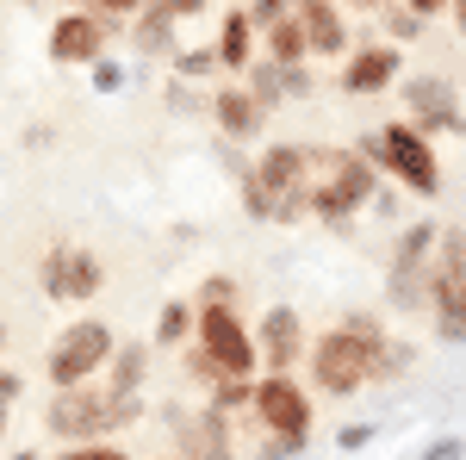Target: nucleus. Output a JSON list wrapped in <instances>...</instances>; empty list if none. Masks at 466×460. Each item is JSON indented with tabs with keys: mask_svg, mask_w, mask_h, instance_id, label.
Returning a JSON list of instances; mask_svg holds the SVG:
<instances>
[{
	"mask_svg": "<svg viewBox=\"0 0 466 460\" xmlns=\"http://www.w3.org/2000/svg\"><path fill=\"white\" fill-rule=\"evenodd\" d=\"M144 404H137V392H112V398H94V392L81 386H63V398L50 404V429L63 435V442H87V435H106V429L131 424Z\"/></svg>",
	"mask_w": 466,
	"mask_h": 460,
	"instance_id": "f257e3e1",
	"label": "nucleus"
},
{
	"mask_svg": "<svg viewBox=\"0 0 466 460\" xmlns=\"http://www.w3.org/2000/svg\"><path fill=\"white\" fill-rule=\"evenodd\" d=\"M199 336H206V349L193 354V373H206V380H249L255 349H249V336H243V323L230 318L224 305L199 312Z\"/></svg>",
	"mask_w": 466,
	"mask_h": 460,
	"instance_id": "f03ea898",
	"label": "nucleus"
},
{
	"mask_svg": "<svg viewBox=\"0 0 466 460\" xmlns=\"http://www.w3.org/2000/svg\"><path fill=\"white\" fill-rule=\"evenodd\" d=\"M373 349H380V336H355V330H329L318 342V361H311V373H318L323 392H360L367 386V367H373Z\"/></svg>",
	"mask_w": 466,
	"mask_h": 460,
	"instance_id": "7ed1b4c3",
	"label": "nucleus"
},
{
	"mask_svg": "<svg viewBox=\"0 0 466 460\" xmlns=\"http://www.w3.org/2000/svg\"><path fill=\"white\" fill-rule=\"evenodd\" d=\"M367 156H373V169L386 162L392 175H404L417 193H435L441 187V169H435V149L423 131H410V125H386L380 138H367Z\"/></svg>",
	"mask_w": 466,
	"mask_h": 460,
	"instance_id": "20e7f679",
	"label": "nucleus"
},
{
	"mask_svg": "<svg viewBox=\"0 0 466 460\" xmlns=\"http://www.w3.org/2000/svg\"><path fill=\"white\" fill-rule=\"evenodd\" d=\"M255 187L268 193V212L292 224V218L305 212V149H292V143H274L261 162H255Z\"/></svg>",
	"mask_w": 466,
	"mask_h": 460,
	"instance_id": "39448f33",
	"label": "nucleus"
},
{
	"mask_svg": "<svg viewBox=\"0 0 466 460\" xmlns=\"http://www.w3.org/2000/svg\"><path fill=\"white\" fill-rule=\"evenodd\" d=\"M106 354H112L106 323H75L69 336L50 349V380H56V386H81L94 367H106Z\"/></svg>",
	"mask_w": 466,
	"mask_h": 460,
	"instance_id": "423d86ee",
	"label": "nucleus"
},
{
	"mask_svg": "<svg viewBox=\"0 0 466 460\" xmlns=\"http://www.w3.org/2000/svg\"><path fill=\"white\" fill-rule=\"evenodd\" d=\"M168 417V429H175L180 455L187 460H230V429H224V411H187V404H168L162 411Z\"/></svg>",
	"mask_w": 466,
	"mask_h": 460,
	"instance_id": "0eeeda50",
	"label": "nucleus"
},
{
	"mask_svg": "<svg viewBox=\"0 0 466 460\" xmlns=\"http://www.w3.org/2000/svg\"><path fill=\"white\" fill-rule=\"evenodd\" d=\"M44 286H50V299H94L100 292V261L87 255V249H50V261H44Z\"/></svg>",
	"mask_w": 466,
	"mask_h": 460,
	"instance_id": "6e6552de",
	"label": "nucleus"
},
{
	"mask_svg": "<svg viewBox=\"0 0 466 460\" xmlns=\"http://www.w3.org/2000/svg\"><path fill=\"white\" fill-rule=\"evenodd\" d=\"M255 411H261V424L274 429V435H305V424H311L305 392L292 386L287 373H274L268 386H255Z\"/></svg>",
	"mask_w": 466,
	"mask_h": 460,
	"instance_id": "1a4fd4ad",
	"label": "nucleus"
},
{
	"mask_svg": "<svg viewBox=\"0 0 466 460\" xmlns=\"http://www.w3.org/2000/svg\"><path fill=\"white\" fill-rule=\"evenodd\" d=\"M410 112H417L410 131H466L461 107H454V87L441 75H417L410 81Z\"/></svg>",
	"mask_w": 466,
	"mask_h": 460,
	"instance_id": "9d476101",
	"label": "nucleus"
},
{
	"mask_svg": "<svg viewBox=\"0 0 466 460\" xmlns=\"http://www.w3.org/2000/svg\"><path fill=\"white\" fill-rule=\"evenodd\" d=\"M305 162H323L329 169V193L349 199V206H367L373 199V162L355 156V149H323V156H305Z\"/></svg>",
	"mask_w": 466,
	"mask_h": 460,
	"instance_id": "9b49d317",
	"label": "nucleus"
},
{
	"mask_svg": "<svg viewBox=\"0 0 466 460\" xmlns=\"http://www.w3.org/2000/svg\"><path fill=\"white\" fill-rule=\"evenodd\" d=\"M100 37H106V26L94 13H63L56 32H50V56L56 63H94L100 56Z\"/></svg>",
	"mask_w": 466,
	"mask_h": 460,
	"instance_id": "f8f14e48",
	"label": "nucleus"
},
{
	"mask_svg": "<svg viewBox=\"0 0 466 460\" xmlns=\"http://www.w3.org/2000/svg\"><path fill=\"white\" fill-rule=\"evenodd\" d=\"M261 354H268V367H274V373H287L292 361H299V312L274 305V312L261 318Z\"/></svg>",
	"mask_w": 466,
	"mask_h": 460,
	"instance_id": "ddd939ff",
	"label": "nucleus"
},
{
	"mask_svg": "<svg viewBox=\"0 0 466 460\" xmlns=\"http://www.w3.org/2000/svg\"><path fill=\"white\" fill-rule=\"evenodd\" d=\"M299 32H305V44H311V50H323V56H336V50L349 44L342 19L329 13V0H305V6H299Z\"/></svg>",
	"mask_w": 466,
	"mask_h": 460,
	"instance_id": "4468645a",
	"label": "nucleus"
},
{
	"mask_svg": "<svg viewBox=\"0 0 466 460\" xmlns=\"http://www.w3.org/2000/svg\"><path fill=\"white\" fill-rule=\"evenodd\" d=\"M392 75H398V50H386V44H380V50H360L355 63H349L342 87H349V94H380Z\"/></svg>",
	"mask_w": 466,
	"mask_h": 460,
	"instance_id": "2eb2a0df",
	"label": "nucleus"
},
{
	"mask_svg": "<svg viewBox=\"0 0 466 460\" xmlns=\"http://www.w3.org/2000/svg\"><path fill=\"white\" fill-rule=\"evenodd\" d=\"M461 281H466V230H441V255H435V268H430V292L461 286Z\"/></svg>",
	"mask_w": 466,
	"mask_h": 460,
	"instance_id": "dca6fc26",
	"label": "nucleus"
},
{
	"mask_svg": "<svg viewBox=\"0 0 466 460\" xmlns=\"http://www.w3.org/2000/svg\"><path fill=\"white\" fill-rule=\"evenodd\" d=\"M218 125H224V138H255V125H261V107H255L249 94H230V87H224V94H218Z\"/></svg>",
	"mask_w": 466,
	"mask_h": 460,
	"instance_id": "f3484780",
	"label": "nucleus"
},
{
	"mask_svg": "<svg viewBox=\"0 0 466 460\" xmlns=\"http://www.w3.org/2000/svg\"><path fill=\"white\" fill-rule=\"evenodd\" d=\"M212 56L224 69H243V63H249V13H230V19H224V37H218Z\"/></svg>",
	"mask_w": 466,
	"mask_h": 460,
	"instance_id": "a211bd4d",
	"label": "nucleus"
},
{
	"mask_svg": "<svg viewBox=\"0 0 466 460\" xmlns=\"http://www.w3.org/2000/svg\"><path fill=\"white\" fill-rule=\"evenodd\" d=\"M435 312H441V336H448V342H466V281L461 286H441V292H435Z\"/></svg>",
	"mask_w": 466,
	"mask_h": 460,
	"instance_id": "6ab92c4d",
	"label": "nucleus"
},
{
	"mask_svg": "<svg viewBox=\"0 0 466 460\" xmlns=\"http://www.w3.org/2000/svg\"><path fill=\"white\" fill-rule=\"evenodd\" d=\"M268 44H274V69H292V63L305 56V32H299V19H274V26H268Z\"/></svg>",
	"mask_w": 466,
	"mask_h": 460,
	"instance_id": "aec40b11",
	"label": "nucleus"
},
{
	"mask_svg": "<svg viewBox=\"0 0 466 460\" xmlns=\"http://www.w3.org/2000/svg\"><path fill=\"white\" fill-rule=\"evenodd\" d=\"M106 361H112V392H137V386H144V373H149V354L137 349V342H131L125 354H106Z\"/></svg>",
	"mask_w": 466,
	"mask_h": 460,
	"instance_id": "412c9836",
	"label": "nucleus"
},
{
	"mask_svg": "<svg viewBox=\"0 0 466 460\" xmlns=\"http://www.w3.org/2000/svg\"><path fill=\"white\" fill-rule=\"evenodd\" d=\"M423 286H430L423 261H392V299L398 305H423Z\"/></svg>",
	"mask_w": 466,
	"mask_h": 460,
	"instance_id": "4be33fe9",
	"label": "nucleus"
},
{
	"mask_svg": "<svg viewBox=\"0 0 466 460\" xmlns=\"http://www.w3.org/2000/svg\"><path fill=\"white\" fill-rule=\"evenodd\" d=\"M187 323H193V305L168 299V305H162V318H156V336H162V342H180V336H187Z\"/></svg>",
	"mask_w": 466,
	"mask_h": 460,
	"instance_id": "5701e85b",
	"label": "nucleus"
},
{
	"mask_svg": "<svg viewBox=\"0 0 466 460\" xmlns=\"http://www.w3.org/2000/svg\"><path fill=\"white\" fill-rule=\"evenodd\" d=\"M168 26H175V19H168L162 6H149L144 19H137V44H144V50H162V44H168Z\"/></svg>",
	"mask_w": 466,
	"mask_h": 460,
	"instance_id": "b1692460",
	"label": "nucleus"
},
{
	"mask_svg": "<svg viewBox=\"0 0 466 460\" xmlns=\"http://www.w3.org/2000/svg\"><path fill=\"white\" fill-rule=\"evenodd\" d=\"M305 206H311L318 218H329V224H349V212H355V206H349V199H336L329 187H318V193H305Z\"/></svg>",
	"mask_w": 466,
	"mask_h": 460,
	"instance_id": "393cba45",
	"label": "nucleus"
},
{
	"mask_svg": "<svg viewBox=\"0 0 466 460\" xmlns=\"http://www.w3.org/2000/svg\"><path fill=\"white\" fill-rule=\"evenodd\" d=\"M410 367V349H373V367H367V380H398Z\"/></svg>",
	"mask_w": 466,
	"mask_h": 460,
	"instance_id": "a878e982",
	"label": "nucleus"
},
{
	"mask_svg": "<svg viewBox=\"0 0 466 460\" xmlns=\"http://www.w3.org/2000/svg\"><path fill=\"white\" fill-rule=\"evenodd\" d=\"M280 94H287V87H280V69H274V63H261V69H255V107H274V100H280Z\"/></svg>",
	"mask_w": 466,
	"mask_h": 460,
	"instance_id": "bb28decb",
	"label": "nucleus"
},
{
	"mask_svg": "<svg viewBox=\"0 0 466 460\" xmlns=\"http://www.w3.org/2000/svg\"><path fill=\"white\" fill-rule=\"evenodd\" d=\"M430 243H435V230H430V224L404 230V243H398V261H430Z\"/></svg>",
	"mask_w": 466,
	"mask_h": 460,
	"instance_id": "cd10ccee",
	"label": "nucleus"
},
{
	"mask_svg": "<svg viewBox=\"0 0 466 460\" xmlns=\"http://www.w3.org/2000/svg\"><path fill=\"white\" fill-rule=\"evenodd\" d=\"M175 69H180V75H212L218 56H212V50H187V56H175Z\"/></svg>",
	"mask_w": 466,
	"mask_h": 460,
	"instance_id": "c85d7f7f",
	"label": "nucleus"
},
{
	"mask_svg": "<svg viewBox=\"0 0 466 460\" xmlns=\"http://www.w3.org/2000/svg\"><path fill=\"white\" fill-rule=\"evenodd\" d=\"M69 460H125V448H100V442H75Z\"/></svg>",
	"mask_w": 466,
	"mask_h": 460,
	"instance_id": "c756f323",
	"label": "nucleus"
},
{
	"mask_svg": "<svg viewBox=\"0 0 466 460\" xmlns=\"http://www.w3.org/2000/svg\"><path fill=\"white\" fill-rule=\"evenodd\" d=\"M249 19H255V26H274V19H287V0H255Z\"/></svg>",
	"mask_w": 466,
	"mask_h": 460,
	"instance_id": "7c9ffc66",
	"label": "nucleus"
},
{
	"mask_svg": "<svg viewBox=\"0 0 466 460\" xmlns=\"http://www.w3.org/2000/svg\"><path fill=\"white\" fill-rule=\"evenodd\" d=\"M94 87H100V94H118V87H125V69H118V63H100V69H94Z\"/></svg>",
	"mask_w": 466,
	"mask_h": 460,
	"instance_id": "2f4dec72",
	"label": "nucleus"
},
{
	"mask_svg": "<svg viewBox=\"0 0 466 460\" xmlns=\"http://www.w3.org/2000/svg\"><path fill=\"white\" fill-rule=\"evenodd\" d=\"M423 460H466V442H461V435H448V442H435Z\"/></svg>",
	"mask_w": 466,
	"mask_h": 460,
	"instance_id": "473e14b6",
	"label": "nucleus"
},
{
	"mask_svg": "<svg viewBox=\"0 0 466 460\" xmlns=\"http://www.w3.org/2000/svg\"><path fill=\"white\" fill-rule=\"evenodd\" d=\"M342 330H355V336H380V318H373V312H349Z\"/></svg>",
	"mask_w": 466,
	"mask_h": 460,
	"instance_id": "72a5a7b5",
	"label": "nucleus"
},
{
	"mask_svg": "<svg viewBox=\"0 0 466 460\" xmlns=\"http://www.w3.org/2000/svg\"><path fill=\"white\" fill-rule=\"evenodd\" d=\"M162 13L168 19H193V13H206V0H162Z\"/></svg>",
	"mask_w": 466,
	"mask_h": 460,
	"instance_id": "f704fd0d",
	"label": "nucleus"
},
{
	"mask_svg": "<svg viewBox=\"0 0 466 460\" xmlns=\"http://www.w3.org/2000/svg\"><path fill=\"white\" fill-rule=\"evenodd\" d=\"M336 442H342V448H367V442H373V429H367V424H349Z\"/></svg>",
	"mask_w": 466,
	"mask_h": 460,
	"instance_id": "c9c22d12",
	"label": "nucleus"
},
{
	"mask_svg": "<svg viewBox=\"0 0 466 460\" xmlns=\"http://www.w3.org/2000/svg\"><path fill=\"white\" fill-rule=\"evenodd\" d=\"M392 32L398 37H417V32H423V19H417V13H392Z\"/></svg>",
	"mask_w": 466,
	"mask_h": 460,
	"instance_id": "e433bc0d",
	"label": "nucleus"
},
{
	"mask_svg": "<svg viewBox=\"0 0 466 460\" xmlns=\"http://www.w3.org/2000/svg\"><path fill=\"white\" fill-rule=\"evenodd\" d=\"M230 292H237L230 281H206V305H230Z\"/></svg>",
	"mask_w": 466,
	"mask_h": 460,
	"instance_id": "4c0bfd02",
	"label": "nucleus"
},
{
	"mask_svg": "<svg viewBox=\"0 0 466 460\" xmlns=\"http://www.w3.org/2000/svg\"><path fill=\"white\" fill-rule=\"evenodd\" d=\"M100 13H144V0H100Z\"/></svg>",
	"mask_w": 466,
	"mask_h": 460,
	"instance_id": "58836bf2",
	"label": "nucleus"
},
{
	"mask_svg": "<svg viewBox=\"0 0 466 460\" xmlns=\"http://www.w3.org/2000/svg\"><path fill=\"white\" fill-rule=\"evenodd\" d=\"M13 398H19V380H13V373L0 367V404H13Z\"/></svg>",
	"mask_w": 466,
	"mask_h": 460,
	"instance_id": "ea45409f",
	"label": "nucleus"
},
{
	"mask_svg": "<svg viewBox=\"0 0 466 460\" xmlns=\"http://www.w3.org/2000/svg\"><path fill=\"white\" fill-rule=\"evenodd\" d=\"M435 6H441V0H410V13H417V19H430Z\"/></svg>",
	"mask_w": 466,
	"mask_h": 460,
	"instance_id": "a19ab883",
	"label": "nucleus"
},
{
	"mask_svg": "<svg viewBox=\"0 0 466 460\" xmlns=\"http://www.w3.org/2000/svg\"><path fill=\"white\" fill-rule=\"evenodd\" d=\"M454 26H461V37H466V0H454Z\"/></svg>",
	"mask_w": 466,
	"mask_h": 460,
	"instance_id": "79ce46f5",
	"label": "nucleus"
},
{
	"mask_svg": "<svg viewBox=\"0 0 466 460\" xmlns=\"http://www.w3.org/2000/svg\"><path fill=\"white\" fill-rule=\"evenodd\" d=\"M13 460H37V455H13Z\"/></svg>",
	"mask_w": 466,
	"mask_h": 460,
	"instance_id": "37998d69",
	"label": "nucleus"
},
{
	"mask_svg": "<svg viewBox=\"0 0 466 460\" xmlns=\"http://www.w3.org/2000/svg\"><path fill=\"white\" fill-rule=\"evenodd\" d=\"M0 342H6V330H0Z\"/></svg>",
	"mask_w": 466,
	"mask_h": 460,
	"instance_id": "c03bdc74",
	"label": "nucleus"
},
{
	"mask_svg": "<svg viewBox=\"0 0 466 460\" xmlns=\"http://www.w3.org/2000/svg\"><path fill=\"white\" fill-rule=\"evenodd\" d=\"M367 6H373V0H367Z\"/></svg>",
	"mask_w": 466,
	"mask_h": 460,
	"instance_id": "a18cd8bd",
	"label": "nucleus"
}]
</instances>
